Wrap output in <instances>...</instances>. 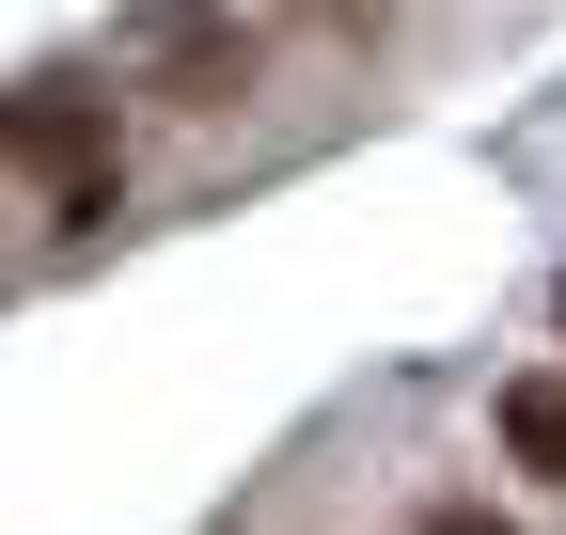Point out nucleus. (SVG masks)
Instances as JSON below:
<instances>
[{
	"label": "nucleus",
	"instance_id": "nucleus-1",
	"mask_svg": "<svg viewBox=\"0 0 566 535\" xmlns=\"http://www.w3.org/2000/svg\"><path fill=\"white\" fill-rule=\"evenodd\" d=\"M17 174L48 189V221H111V95H80V80H32V111H17Z\"/></svg>",
	"mask_w": 566,
	"mask_h": 535
},
{
	"label": "nucleus",
	"instance_id": "nucleus-2",
	"mask_svg": "<svg viewBox=\"0 0 566 535\" xmlns=\"http://www.w3.org/2000/svg\"><path fill=\"white\" fill-rule=\"evenodd\" d=\"M504 457L566 489V378H504Z\"/></svg>",
	"mask_w": 566,
	"mask_h": 535
},
{
	"label": "nucleus",
	"instance_id": "nucleus-3",
	"mask_svg": "<svg viewBox=\"0 0 566 535\" xmlns=\"http://www.w3.org/2000/svg\"><path fill=\"white\" fill-rule=\"evenodd\" d=\"M409 535H520V520H488V504H424Z\"/></svg>",
	"mask_w": 566,
	"mask_h": 535
}]
</instances>
